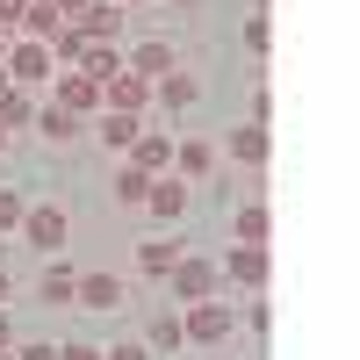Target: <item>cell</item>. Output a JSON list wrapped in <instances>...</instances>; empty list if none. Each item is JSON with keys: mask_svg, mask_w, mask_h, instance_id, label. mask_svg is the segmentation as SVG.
I'll list each match as a JSON object with an SVG mask.
<instances>
[{"mask_svg": "<svg viewBox=\"0 0 360 360\" xmlns=\"http://www.w3.org/2000/svg\"><path fill=\"white\" fill-rule=\"evenodd\" d=\"M0 72H8V86H29V94H44V86H51V72H58V58H51V44L15 37L8 51H0Z\"/></svg>", "mask_w": 360, "mask_h": 360, "instance_id": "cell-1", "label": "cell"}, {"mask_svg": "<svg viewBox=\"0 0 360 360\" xmlns=\"http://www.w3.org/2000/svg\"><path fill=\"white\" fill-rule=\"evenodd\" d=\"M72 303L115 317V310L130 303V274H115V266H86V274H72Z\"/></svg>", "mask_w": 360, "mask_h": 360, "instance_id": "cell-2", "label": "cell"}, {"mask_svg": "<svg viewBox=\"0 0 360 360\" xmlns=\"http://www.w3.org/2000/svg\"><path fill=\"white\" fill-rule=\"evenodd\" d=\"M231 324H238V310L224 303V295H202V303L180 310V332H188V346H224Z\"/></svg>", "mask_w": 360, "mask_h": 360, "instance_id": "cell-3", "label": "cell"}, {"mask_svg": "<svg viewBox=\"0 0 360 360\" xmlns=\"http://www.w3.org/2000/svg\"><path fill=\"white\" fill-rule=\"evenodd\" d=\"M22 238H29L37 252H65V238H72L65 202H37V209H22Z\"/></svg>", "mask_w": 360, "mask_h": 360, "instance_id": "cell-4", "label": "cell"}, {"mask_svg": "<svg viewBox=\"0 0 360 360\" xmlns=\"http://www.w3.org/2000/svg\"><path fill=\"white\" fill-rule=\"evenodd\" d=\"M51 101L72 108L79 123H94V115H101V79H86L79 65H65V72H51Z\"/></svg>", "mask_w": 360, "mask_h": 360, "instance_id": "cell-5", "label": "cell"}, {"mask_svg": "<svg viewBox=\"0 0 360 360\" xmlns=\"http://www.w3.org/2000/svg\"><path fill=\"white\" fill-rule=\"evenodd\" d=\"M123 72H130V79H144V86H159L166 72H180V44H173V37H144V44L123 58Z\"/></svg>", "mask_w": 360, "mask_h": 360, "instance_id": "cell-6", "label": "cell"}, {"mask_svg": "<svg viewBox=\"0 0 360 360\" xmlns=\"http://www.w3.org/2000/svg\"><path fill=\"white\" fill-rule=\"evenodd\" d=\"M188 180H180V173H159L152 180V188H144V217H152V224H180V217H188Z\"/></svg>", "mask_w": 360, "mask_h": 360, "instance_id": "cell-7", "label": "cell"}, {"mask_svg": "<svg viewBox=\"0 0 360 360\" xmlns=\"http://www.w3.org/2000/svg\"><path fill=\"white\" fill-rule=\"evenodd\" d=\"M29 130H37L44 144H58V152H65V144H79V137H86V123H79V115H72V108H58L51 94L37 101V115H29Z\"/></svg>", "mask_w": 360, "mask_h": 360, "instance_id": "cell-8", "label": "cell"}, {"mask_svg": "<svg viewBox=\"0 0 360 360\" xmlns=\"http://www.w3.org/2000/svg\"><path fill=\"white\" fill-rule=\"evenodd\" d=\"M123 22H130V8H115V0H86V8L72 15V29H79L86 44H115V37H123Z\"/></svg>", "mask_w": 360, "mask_h": 360, "instance_id": "cell-9", "label": "cell"}, {"mask_svg": "<svg viewBox=\"0 0 360 360\" xmlns=\"http://www.w3.org/2000/svg\"><path fill=\"white\" fill-rule=\"evenodd\" d=\"M123 166H137V173H173V130H137V144L123 152Z\"/></svg>", "mask_w": 360, "mask_h": 360, "instance_id": "cell-10", "label": "cell"}, {"mask_svg": "<svg viewBox=\"0 0 360 360\" xmlns=\"http://www.w3.org/2000/svg\"><path fill=\"white\" fill-rule=\"evenodd\" d=\"M166 281H173V295H180V303H202V295H217L224 266H217V259H180Z\"/></svg>", "mask_w": 360, "mask_h": 360, "instance_id": "cell-11", "label": "cell"}, {"mask_svg": "<svg viewBox=\"0 0 360 360\" xmlns=\"http://www.w3.org/2000/svg\"><path fill=\"white\" fill-rule=\"evenodd\" d=\"M173 173L188 180V188L195 180H217V144L209 137H173Z\"/></svg>", "mask_w": 360, "mask_h": 360, "instance_id": "cell-12", "label": "cell"}, {"mask_svg": "<svg viewBox=\"0 0 360 360\" xmlns=\"http://www.w3.org/2000/svg\"><path fill=\"white\" fill-rule=\"evenodd\" d=\"M130 259H137V274H152V281H166L173 266L188 259V252H180V238H166V231H152V238H137V252H130Z\"/></svg>", "mask_w": 360, "mask_h": 360, "instance_id": "cell-13", "label": "cell"}, {"mask_svg": "<svg viewBox=\"0 0 360 360\" xmlns=\"http://www.w3.org/2000/svg\"><path fill=\"white\" fill-rule=\"evenodd\" d=\"M224 274H231L238 288L259 295V288H266V245H231V252H224Z\"/></svg>", "mask_w": 360, "mask_h": 360, "instance_id": "cell-14", "label": "cell"}, {"mask_svg": "<svg viewBox=\"0 0 360 360\" xmlns=\"http://www.w3.org/2000/svg\"><path fill=\"white\" fill-rule=\"evenodd\" d=\"M266 152H274L266 123H238V130H231V159L245 166V173H259V166H266Z\"/></svg>", "mask_w": 360, "mask_h": 360, "instance_id": "cell-15", "label": "cell"}, {"mask_svg": "<svg viewBox=\"0 0 360 360\" xmlns=\"http://www.w3.org/2000/svg\"><path fill=\"white\" fill-rule=\"evenodd\" d=\"M137 130H144V115H123V108H101V115H94V137L108 144V152H130Z\"/></svg>", "mask_w": 360, "mask_h": 360, "instance_id": "cell-16", "label": "cell"}, {"mask_svg": "<svg viewBox=\"0 0 360 360\" xmlns=\"http://www.w3.org/2000/svg\"><path fill=\"white\" fill-rule=\"evenodd\" d=\"M144 101H152V86H144V79H130V72L101 79V108H123V115H144Z\"/></svg>", "mask_w": 360, "mask_h": 360, "instance_id": "cell-17", "label": "cell"}, {"mask_svg": "<svg viewBox=\"0 0 360 360\" xmlns=\"http://www.w3.org/2000/svg\"><path fill=\"white\" fill-rule=\"evenodd\" d=\"M79 72L86 79H115V72H123V51H115V44H86L79 51Z\"/></svg>", "mask_w": 360, "mask_h": 360, "instance_id": "cell-18", "label": "cell"}, {"mask_svg": "<svg viewBox=\"0 0 360 360\" xmlns=\"http://www.w3.org/2000/svg\"><path fill=\"white\" fill-rule=\"evenodd\" d=\"M37 101H44V94H29V86H8V94H0V123H8V130H29Z\"/></svg>", "mask_w": 360, "mask_h": 360, "instance_id": "cell-19", "label": "cell"}, {"mask_svg": "<svg viewBox=\"0 0 360 360\" xmlns=\"http://www.w3.org/2000/svg\"><path fill=\"white\" fill-rule=\"evenodd\" d=\"M195 94H202V79H195V72H166V79H159V101H166L173 115H180V108H195Z\"/></svg>", "mask_w": 360, "mask_h": 360, "instance_id": "cell-20", "label": "cell"}, {"mask_svg": "<svg viewBox=\"0 0 360 360\" xmlns=\"http://www.w3.org/2000/svg\"><path fill=\"white\" fill-rule=\"evenodd\" d=\"M144 346H159V353H180L188 346V332H180V310H152V339Z\"/></svg>", "mask_w": 360, "mask_h": 360, "instance_id": "cell-21", "label": "cell"}, {"mask_svg": "<svg viewBox=\"0 0 360 360\" xmlns=\"http://www.w3.org/2000/svg\"><path fill=\"white\" fill-rule=\"evenodd\" d=\"M144 188H152V173H137V166H115V209H144Z\"/></svg>", "mask_w": 360, "mask_h": 360, "instance_id": "cell-22", "label": "cell"}, {"mask_svg": "<svg viewBox=\"0 0 360 360\" xmlns=\"http://www.w3.org/2000/svg\"><path fill=\"white\" fill-rule=\"evenodd\" d=\"M266 231H274V217H266L259 202H245V209H238V245H266Z\"/></svg>", "mask_w": 360, "mask_h": 360, "instance_id": "cell-23", "label": "cell"}, {"mask_svg": "<svg viewBox=\"0 0 360 360\" xmlns=\"http://www.w3.org/2000/svg\"><path fill=\"white\" fill-rule=\"evenodd\" d=\"M58 29H65V22H58V15L44 8V0H29V15H22V37H29V44H51Z\"/></svg>", "mask_w": 360, "mask_h": 360, "instance_id": "cell-24", "label": "cell"}, {"mask_svg": "<svg viewBox=\"0 0 360 360\" xmlns=\"http://www.w3.org/2000/svg\"><path fill=\"white\" fill-rule=\"evenodd\" d=\"M37 295H44L51 310H65V303H72V266H51V274H44V288H37Z\"/></svg>", "mask_w": 360, "mask_h": 360, "instance_id": "cell-25", "label": "cell"}, {"mask_svg": "<svg viewBox=\"0 0 360 360\" xmlns=\"http://www.w3.org/2000/svg\"><path fill=\"white\" fill-rule=\"evenodd\" d=\"M101 360H152V346L144 339H115V346H101Z\"/></svg>", "mask_w": 360, "mask_h": 360, "instance_id": "cell-26", "label": "cell"}, {"mask_svg": "<svg viewBox=\"0 0 360 360\" xmlns=\"http://www.w3.org/2000/svg\"><path fill=\"white\" fill-rule=\"evenodd\" d=\"M0 231H22V195L0 188Z\"/></svg>", "mask_w": 360, "mask_h": 360, "instance_id": "cell-27", "label": "cell"}, {"mask_svg": "<svg viewBox=\"0 0 360 360\" xmlns=\"http://www.w3.org/2000/svg\"><path fill=\"white\" fill-rule=\"evenodd\" d=\"M15 360H58V346H44V339H22V346H8Z\"/></svg>", "mask_w": 360, "mask_h": 360, "instance_id": "cell-28", "label": "cell"}, {"mask_svg": "<svg viewBox=\"0 0 360 360\" xmlns=\"http://www.w3.org/2000/svg\"><path fill=\"white\" fill-rule=\"evenodd\" d=\"M58 360H101V346H86V339H65V346H58Z\"/></svg>", "mask_w": 360, "mask_h": 360, "instance_id": "cell-29", "label": "cell"}, {"mask_svg": "<svg viewBox=\"0 0 360 360\" xmlns=\"http://www.w3.org/2000/svg\"><path fill=\"white\" fill-rule=\"evenodd\" d=\"M22 15H29V0H0V29H22Z\"/></svg>", "mask_w": 360, "mask_h": 360, "instance_id": "cell-30", "label": "cell"}, {"mask_svg": "<svg viewBox=\"0 0 360 360\" xmlns=\"http://www.w3.org/2000/svg\"><path fill=\"white\" fill-rule=\"evenodd\" d=\"M44 8H51V15H58V22H72V15H79V8H86V0H44Z\"/></svg>", "mask_w": 360, "mask_h": 360, "instance_id": "cell-31", "label": "cell"}, {"mask_svg": "<svg viewBox=\"0 0 360 360\" xmlns=\"http://www.w3.org/2000/svg\"><path fill=\"white\" fill-rule=\"evenodd\" d=\"M0 346H15V324H8V310H0Z\"/></svg>", "mask_w": 360, "mask_h": 360, "instance_id": "cell-32", "label": "cell"}, {"mask_svg": "<svg viewBox=\"0 0 360 360\" xmlns=\"http://www.w3.org/2000/svg\"><path fill=\"white\" fill-rule=\"evenodd\" d=\"M8 288H15V281H8V266H0V303H8Z\"/></svg>", "mask_w": 360, "mask_h": 360, "instance_id": "cell-33", "label": "cell"}, {"mask_svg": "<svg viewBox=\"0 0 360 360\" xmlns=\"http://www.w3.org/2000/svg\"><path fill=\"white\" fill-rule=\"evenodd\" d=\"M8 144H15V130H8V123H0V152H8Z\"/></svg>", "mask_w": 360, "mask_h": 360, "instance_id": "cell-34", "label": "cell"}, {"mask_svg": "<svg viewBox=\"0 0 360 360\" xmlns=\"http://www.w3.org/2000/svg\"><path fill=\"white\" fill-rule=\"evenodd\" d=\"M202 360H231V353H224V346H217V353H202Z\"/></svg>", "mask_w": 360, "mask_h": 360, "instance_id": "cell-35", "label": "cell"}, {"mask_svg": "<svg viewBox=\"0 0 360 360\" xmlns=\"http://www.w3.org/2000/svg\"><path fill=\"white\" fill-rule=\"evenodd\" d=\"M115 8H144V0H115Z\"/></svg>", "mask_w": 360, "mask_h": 360, "instance_id": "cell-36", "label": "cell"}, {"mask_svg": "<svg viewBox=\"0 0 360 360\" xmlns=\"http://www.w3.org/2000/svg\"><path fill=\"white\" fill-rule=\"evenodd\" d=\"M173 8H195V0H173Z\"/></svg>", "mask_w": 360, "mask_h": 360, "instance_id": "cell-37", "label": "cell"}, {"mask_svg": "<svg viewBox=\"0 0 360 360\" xmlns=\"http://www.w3.org/2000/svg\"><path fill=\"white\" fill-rule=\"evenodd\" d=\"M0 51H8V29H0Z\"/></svg>", "mask_w": 360, "mask_h": 360, "instance_id": "cell-38", "label": "cell"}, {"mask_svg": "<svg viewBox=\"0 0 360 360\" xmlns=\"http://www.w3.org/2000/svg\"><path fill=\"white\" fill-rule=\"evenodd\" d=\"M0 94H8V72H0Z\"/></svg>", "mask_w": 360, "mask_h": 360, "instance_id": "cell-39", "label": "cell"}, {"mask_svg": "<svg viewBox=\"0 0 360 360\" xmlns=\"http://www.w3.org/2000/svg\"><path fill=\"white\" fill-rule=\"evenodd\" d=\"M0 360H15V353H8V346H0Z\"/></svg>", "mask_w": 360, "mask_h": 360, "instance_id": "cell-40", "label": "cell"}]
</instances>
